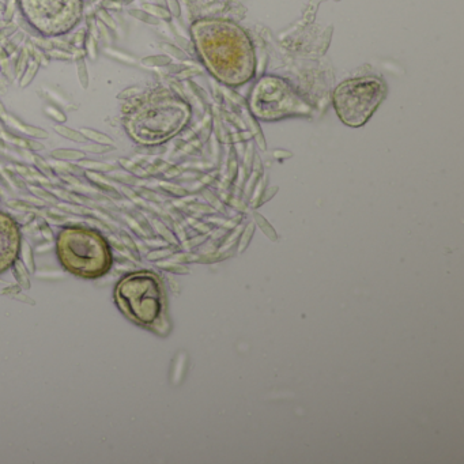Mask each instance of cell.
Returning a JSON list of instances; mask_svg holds the SVG:
<instances>
[{"label": "cell", "instance_id": "cell-17", "mask_svg": "<svg viewBox=\"0 0 464 464\" xmlns=\"http://www.w3.org/2000/svg\"><path fill=\"white\" fill-rule=\"evenodd\" d=\"M131 17H134L138 21H142V22H146V23H150V25H157L158 23V21L155 20V17H153L151 14H148L145 10H138V8H134V10H129L128 11Z\"/></svg>", "mask_w": 464, "mask_h": 464}, {"label": "cell", "instance_id": "cell-32", "mask_svg": "<svg viewBox=\"0 0 464 464\" xmlns=\"http://www.w3.org/2000/svg\"><path fill=\"white\" fill-rule=\"evenodd\" d=\"M124 1H132V0H124Z\"/></svg>", "mask_w": 464, "mask_h": 464}, {"label": "cell", "instance_id": "cell-19", "mask_svg": "<svg viewBox=\"0 0 464 464\" xmlns=\"http://www.w3.org/2000/svg\"><path fill=\"white\" fill-rule=\"evenodd\" d=\"M143 10L147 11L148 14H151L153 17H155V18H164V20H168V18H169V13L166 11L165 8H162V7H159V6H155V4L146 3V4H143Z\"/></svg>", "mask_w": 464, "mask_h": 464}, {"label": "cell", "instance_id": "cell-22", "mask_svg": "<svg viewBox=\"0 0 464 464\" xmlns=\"http://www.w3.org/2000/svg\"><path fill=\"white\" fill-rule=\"evenodd\" d=\"M48 53V56L51 59H56V60H72L74 59V55L71 53V52L63 51V49H51V51L46 52Z\"/></svg>", "mask_w": 464, "mask_h": 464}, {"label": "cell", "instance_id": "cell-2", "mask_svg": "<svg viewBox=\"0 0 464 464\" xmlns=\"http://www.w3.org/2000/svg\"><path fill=\"white\" fill-rule=\"evenodd\" d=\"M147 104L134 108L128 116L126 128L129 136L139 143L157 145L172 138L183 129L190 119V108L184 101L161 91Z\"/></svg>", "mask_w": 464, "mask_h": 464}, {"label": "cell", "instance_id": "cell-18", "mask_svg": "<svg viewBox=\"0 0 464 464\" xmlns=\"http://www.w3.org/2000/svg\"><path fill=\"white\" fill-rule=\"evenodd\" d=\"M105 53L109 55L110 58L116 59V60H119V62H123V63H128V64L135 63V59L132 58V56L127 55L126 52H120V51H117V49L106 48V49H105Z\"/></svg>", "mask_w": 464, "mask_h": 464}, {"label": "cell", "instance_id": "cell-25", "mask_svg": "<svg viewBox=\"0 0 464 464\" xmlns=\"http://www.w3.org/2000/svg\"><path fill=\"white\" fill-rule=\"evenodd\" d=\"M140 91H142V90H140L139 87H128V89H124L121 93H119V94H117V98H119V100H123V101H128V100H132L134 97L140 94Z\"/></svg>", "mask_w": 464, "mask_h": 464}, {"label": "cell", "instance_id": "cell-31", "mask_svg": "<svg viewBox=\"0 0 464 464\" xmlns=\"http://www.w3.org/2000/svg\"><path fill=\"white\" fill-rule=\"evenodd\" d=\"M0 11H4V4L3 3H0Z\"/></svg>", "mask_w": 464, "mask_h": 464}, {"label": "cell", "instance_id": "cell-13", "mask_svg": "<svg viewBox=\"0 0 464 464\" xmlns=\"http://www.w3.org/2000/svg\"><path fill=\"white\" fill-rule=\"evenodd\" d=\"M52 155L55 158L63 159V161H79L84 158V153L81 150H74V148H58L53 150Z\"/></svg>", "mask_w": 464, "mask_h": 464}, {"label": "cell", "instance_id": "cell-28", "mask_svg": "<svg viewBox=\"0 0 464 464\" xmlns=\"http://www.w3.org/2000/svg\"><path fill=\"white\" fill-rule=\"evenodd\" d=\"M14 10H15V0H10L7 3V6L4 7V20L11 21L13 20Z\"/></svg>", "mask_w": 464, "mask_h": 464}, {"label": "cell", "instance_id": "cell-29", "mask_svg": "<svg viewBox=\"0 0 464 464\" xmlns=\"http://www.w3.org/2000/svg\"><path fill=\"white\" fill-rule=\"evenodd\" d=\"M102 7L105 10H120L121 3L119 0H104L102 1Z\"/></svg>", "mask_w": 464, "mask_h": 464}, {"label": "cell", "instance_id": "cell-26", "mask_svg": "<svg viewBox=\"0 0 464 464\" xmlns=\"http://www.w3.org/2000/svg\"><path fill=\"white\" fill-rule=\"evenodd\" d=\"M96 25H97V30H98V34H100L102 39L105 40V41L109 44V42H110V29H109L106 25H104L100 20L97 21Z\"/></svg>", "mask_w": 464, "mask_h": 464}, {"label": "cell", "instance_id": "cell-23", "mask_svg": "<svg viewBox=\"0 0 464 464\" xmlns=\"http://www.w3.org/2000/svg\"><path fill=\"white\" fill-rule=\"evenodd\" d=\"M168 62H169V59L165 56H148V58H145L142 60V64L147 65V67H153V65H164Z\"/></svg>", "mask_w": 464, "mask_h": 464}, {"label": "cell", "instance_id": "cell-4", "mask_svg": "<svg viewBox=\"0 0 464 464\" xmlns=\"http://www.w3.org/2000/svg\"><path fill=\"white\" fill-rule=\"evenodd\" d=\"M385 93V84L379 78H351L337 84L332 94V104L342 123L357 128L372 117Z\"/></svg>", "mask_w": 464, "mask_h": 464}, {"label": "cell", "instance_id": "cell-7", "mask_svg": "<svg viewBox=\"0 0 464 464\" xmlns=\"http://www.w3.org/2000/svg\"><path fill=\"white\" fill-rule=\"evenodd\" d=\"M21 249V233L11 216L0 211V274L13 266Z\"/></svg>", "mask_w": 464, "mask_h": 464}, {"label": "cell", "instance_id": "cell-15", "mask_svg": "<svg viewBox=\"0 0 464 464\" xmlns=\"http://www.w3.org/2000/svg\"><path fill=\"white\" fill-rule=\"evenodd\" d=\"M0 72H3L10 81H14L15 78V71L13 70V65L10 63V59L6 52L0 51Z\"/></svg>", "mask_w": 464, "mask_h": 464}, {"label": "cell", "instance_id": "cell-20", "mask_svg": "<svg viewBox=\"0 0 464 464\" xmlns=\"http://www.w3.org/2000/svg\"><path fill=\"white\" fill-rule=\"evenodd\" d=\"M83 150L84 151H89V153H94V154H104V153H108L112 150V147L110 145H100V143H86V145H83Z\"/></svg>", "mask_w": 464, "mask_h": 464}, {"label": "cell", "instance_id": "cell-11", "mask_svg": "<svg viewBox=\"0 0 464 464\" xmlns=\"http://www.w3.org/2000/svg\"><path fill=\"white\" fill-rule=\"evenodd\" d=\"M53 129L56 131V134L63 136L65 139L77 142V143H84V142H86L84 136L81 134V131H77V129H74V128L67 127V126H64V124H55V126H53Z\"/></svg>", "mask_w": 464, "mask_h": 464}, {"label": "cell", "instance_id": "cell-3", "mask_svg": "<svg viewBox=\"0 0 464 464\" xmlns=\"http://www.w3.org/2000/svg\"><path fill=\"white\" fill-rule=\"evenodd\" d=\"M56 252L63 267L82 278H98L112 266L106 240L86 228H64L56 240Z\"/></svg>", "mask_w": 464, "mask_h": 464}, {"label": "cell", "instance_id": "cell-21", "mask_svg": "<svg viewBox=\"0 0 464 464\" xmlns=\"http://www.w3.org/2000/svg\"><path fill=\"white\" fill-rule=\"evenodd\" d=\"M97 17H98V20L101 21L104 25L108 26L109 29H112V30H116V29H117V25H116L115 20L110 17V14H109L105 8L98 10V11H97Z\"/></svg>", "mask_w": 464, "mask_h": 464}, {"label": "cell", "instance_id": "cell-27", "mask_svg": "<svg viewBox=\"0 0 464 464\" xmlns=\"http://www.w3.org/2000/svg\"><path fill=\"white\" fill-rule=\"evenodd\" d=\"M84 39H86V33L79 32L78 34L74 36L71 45H72V46H75V48H82L83 44H84Z\"/></svg>", "mask_w": 464, "mask_h": 464}, {"label": "cell", "instance_id": "cell-5", "mask_svg": "<svg viewBox=\"0 0 464 464\" xmlns=\"http://www.w3.org/2000/svg\"><path fill=\"white\" fill-rule=\"evenodd\" d=\"M116 299L121 311L138 324L150 325L162 309V293L158 279L150 273L126 275L116 287Z\"/></svg>", "mask_w": 464, "mask_h": 464}, {"label": "cell", "instance_id": "cell-24", "mask_svg": "<svg viewBox=\"0 0 464 464\" xmlns=\"http://www.w3.org/2000/svg\"><path fill=\"white\" fill-rule=\"evenodd\" d=\"M45 112H46V115L51 116L53 120H56V123H64V121L67 120V116L64 115L62 110L55 108V106H46V108H45Z\"/></svg>", "mask_w": 464, "mask_h": 464}, {"label": "cell", "instance_id": "cell-30", "mask_svg": "<svg viewBox=\"0 0 464 464\" xmlns=\"http://www.w3.org/2000/svg\"><path fill=\"white\" fill-rule=\"evenodd\" d=\"M7 116H8V113H7L6 108H4V105H3V102L0 101V119H1V120H3V121H4V123H6Z\"/></svg>", "mask_w": 464, "mask_h": 464}, {"label": "cell", "instance_id": "cell-6", "mask_svg": "<svg viewBox=\"0 0 464 464\" xmlns=\"http://www.w3.org/2000/svg\"><path fill=\"white\" fill-rule=\"evenodd\" d=\"M251 108L261 120L275 121L311 113V106L293 90L290 83L283 78H261L254 86Z\"/></svg>", "mask_w": 464, "mask_h": 464}, {"label": "cell", "instance_id": "cell-8", "mask_svg": "<svg viewBox=\"0 0 464 464\" xmlns=\"http://www.w3.org/2000/svg\"><path fill=\"white\" fill-rule=\"evenodd\" d=\"M6 123L10 124L13 128H15V129H18L22 134L27 135V136H33V138H37V139L48 138V132L45 129L40 127H34V126H30V124H25V123H22V121L18 120L17 117H14L11 115L7 116Z\"/></svg>", "mask_w": 464, "mask_h": 464}, {"label": "cell", "instance_id": "cell-9", "mask_svg": "<svg viewBox=\"0 0 464 464\" xmlns=\"http://www.w3.org/2000/svg\"><path fill=\"white\" fill-rule=\"evenodd\" d=\"M79 131H81V134L84 136V139L91 140V142H94V143H100V145H113V143H115L113 138H110L109 135L104 134L101 131H97L94 128L83 127L81 128Z\"/></svg>", "mask_w": 464, "mask_h": 464}, {"label": "cell", "instance_id": "cell-12", "mask_svg": "<svg viewBox=\"0 0 464 464\" xmlns=\"http://www.w3.org/2000/svg\"><path fill=\"white\" fill-rule=\"evenodd\" d=\"M74 60H75V65H77L78 82L82 86L83 90H87L90 84V78L86 60H84V58H75Z\"/></svg>", "mask_w": 464, "mask_h": 464}, {"label": "cell", "instance_id": "cell-14", "mask_svg": "<svg viewBox=\"0 0 464 464\" xmlns=\"http://www.w3.org/2000/svg\"><path fill=\"white\" fill-rule=\"evenodd\" d=\"M29 62H30V53H29L27 48L25 46L20 53V58H18L17 64H15V78H17V79H20L21 75L25 72Z\"/></svg>", "mask_w": 464, "mask_h": 464}, {"label": "cell", "instance_id": "cell-10", "mask_svg": "<svg viewBox=\"0 0 464 464\" xmlns=\"http://www.w3.org/2000/svg\"><path fill=\"white\" fill-rule=\"evenodd\" d=\"M40 67H41V64L39 62H36L34 59L29 62L27 64V67H26L25 72L21 75L20 78V87L21 89H26V87H29L32 82L34 81V78L37 75V72H39Z\"/></svg>", "mask_w": 464, "mask_h": 464}, {"label": "cell", "instance_id": "cell-16", "mask_svg": "<svg viewBox=\"0 0 464 464\" xmlns=\"http://www.w3.org/2000/svg\"><path fill=\"white\" fill-rule=\"evenodd\" d=\"M83 46H84V53H86L91 60H96L97 55H98V46H97L96 37H93L90 33H87Z\"/></svg>", "mask_w": 464, "mask_h": 464}, {"label": "cell", "instance_id": "cell-1", "mask_svg": "<svg viewBox=\"0 0 464 464\" xmlns=\"http://www.w3.org/2000/svg\"><path fill=\"white\" fill-rule=\"evenodd\" d=\"M197 49L211 74L221 82L238 86L252 79L254 55L248 37L233 25L200 22L193 27Z\"/></svg>", "mask_w": 464, "mask_h": 464}]
</instances>
